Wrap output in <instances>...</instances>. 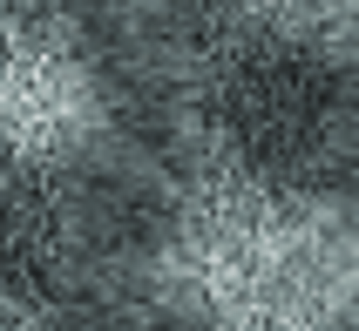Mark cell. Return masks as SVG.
<instances>
[{
  "mask_svg": "<svg viewBox=\"0 0 359 331\" xmlns=\"http://www.w3.org/2000/svg\"><path fill=\"white\" fill-rule=\"evenodd\" d=\"M149 291L190 331H359V210L305 183L210 176L170 203Z\"/></svg>",
  "mask_w": 359,
  "mask_h": 331,
  "instance_id": "cell-1",
  "label": "cell"
},
{
  "mask_svg": "<svg viewBox=\"0 0 359 331\" xmlns=\"http://www.w3.org/2000/svg\"><path fill=\"white\" fill-rule=\"evenodd\" d=\"M217 7L285 48H312L332 61L359 55V0H217Z\"/></svg>",
  "mask_w": 359,
  "mask_h": 331,
  "instance_id": "cell-3",
  "label": "cell"
},
{
  "mask_svg": "<svg viewBox=\"0 0 359 331\" xmlns=\"http://www.w3.org/2000/svg\"><path fill=\"white\" fill-rule=\"evenodd\" d=\"M109 88L95 61L55 27H7V68H0V136L20 169H75L109 142Z\"/></svg>",
  "mask_w": 359,
  "mask_h": 331,
  "instance_id": "cell-2",
  "label": "cell"
}]
</instances>
